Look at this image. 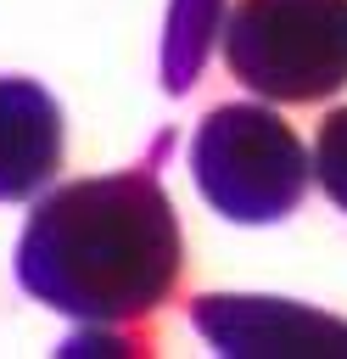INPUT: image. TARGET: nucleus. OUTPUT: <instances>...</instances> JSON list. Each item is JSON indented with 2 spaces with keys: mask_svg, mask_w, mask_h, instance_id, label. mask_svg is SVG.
Listing matches in <instances>:
<instances>
[{
  "mask_svg": "<svg viewBox=\"0 0 347 359\" xmlns=\"http://www.w3.org/2000/svg\"><path fill=\"white\" fill-rule=\"evenodd\" d=\"M190 174L196 191L235 224L285 219L313 180L302 135L257 101H235L201 118L190 140Z\"/></svg>",
  "mask_w": 347,
  "mask_h": 359,
  "instance_id": "f03ea898",
  "label": "nucleus"
},
{
  "mask_svg": "<svg viewBox=\"0 0 347 359\" xmlns=\"http://www.w3.org/2000/svg\"><path fill=\"white\" fill-rule=\"evenodd\" d=\"M224 62L263 101H325L347 84V0H241Z\"/></svg>",
  "mask_w": 347,
  "mask_h": 359,
  "instance_id": "7ed1b4c3",
  "label": "nucleus"
},
{
  "mask_svg": "<svg viewBox=\"0 0 347 359\" xmlns=\"http://www.w3.org/2000/svg\"><path fill=\"white\" fill-rule=\"evenodd\" d=\"M62 168V112L34 79H0V202H22Z\"/></svg>",
  "mask_w": 347,
  "mask_h": 359,
  "instance_id": "39448f33",
  "label": "nucleus"
},
{
  "mask_svg": "<svg viewBox=\"0 0 347 359\" xmlns=\"http://www.w3.org/2000/svg\"><path fill=\"white\" fill-rule=\"evenodd\" d=\"M179 269V219L157 168L62 185L34 208L17 247L22 292L90 325H129L151 314L174 297Z\"/></svg>",
  "mask_w": 347,
  "mask_h": 359,
  "instance_id": "f257e3e1",
  "label": "nucleus"
},
{
  "mask_svg": "<svg viewBox=\"0 0 347 359\" xmlns=\"http://www.w3.org/2000/svg\"><path fill=\"white\" fill-rule=\"evenodd\" d=\"M196 331L224 353H347V325L285 297H196Z\"/></svg>",
  "mask_w": 347,
  "mask_h": 359,
  "instance_id": "20e7f679",
  "label": "nucleus"
},
{
  "mask_svg": "<svg viewBox=\"0 0 347 359\" xmlns=\"http://www.w3.org/2000/svg\"><path fill=\"white\" fill-rule=\"evenodd\" d=\"M308 168H313V180L325 185V196H330L336 208H347V107H336V112L319 118Z\"/></svg>",
  "mask_w": 347,
  "mask_h": 359,
  "instance_id": "423d86ee",
  "label": "nucleus"
}]
</instances>
